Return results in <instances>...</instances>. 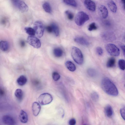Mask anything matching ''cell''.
Masks as SVG:
<instances>
[{
	"instance_id": "6da1fadb",
	"label": "cell",
	"mask_w": 125,
	"mask_h": 125,
	"mask_svg": "<svg viewBox=\"0 0 125 125\" xmlns=\"http://www.w3.org/2000/svg\"><path fill=\"white\" fill-rule=\"evenodd\" d=\"M101 86L103 91L108 94L113 96L118 95V92L117 88L108 78L106 77L103 79Z\"/></svg>"
},
{
	"instance_id": "7a4b0ae2",
	"label": "cell",
	"mask_w": 125,
	"mask_h": 125,
	"mask_svg": "<svg viewBox=\"0 0 125 125\" xmlns=\"http://www.w3.org/2000/svg\"><path fill=\"white\" fill-rule=\"evenodd\" d=\"M72 57L74 61L79 65L82 64L83 62V56L81 50L78 48L73 47L71 52Z\"/></svg>"
},
{
	"instance_id": "3957f363",
	"label": "cell",
	"mask_w": 125,
	"mask_h": 125,
	"mask_svg": "<svg viewBox=\"0 0 125 125\" xmlns=\"http://www.w3.org/2000/svg\"><path fill=\"white\" fill-rule=\"evenodd\" d=\"M89 19L88 15L83 11H80L77 14L75 19L76 24L80 26L83 24Z\"/></svg>"
},
{
	"instance_id": "277c9868",
	"label": "cell",
	"mask_w": 125,
	"mask_h": 125,
	"mask_svg": "<svg viewBox=\"0 0 125 125\" xmlns=\"http://www.w3.org/2000/svg\"><path fill=\"white\" fill-rule=\"evenodd\" d=\"M53 98L49 94L45 93L41 94L38 98V101L42 105H44L49 104L52 101Z\"/></svg>"
},
{
	"instance_id": "5b68a950",
	"label": "cell",
	"mask_w": 125,
	"mask_h": 125,
	"mask_svg": "<svg viewBox=\"0 0 125 125\" xmlns=\"http://www.w3.org/2000/svg\"><path fill=\"white\" fill-rule=\"evenodd\" d=\"M105 48L107 52L111 55L117 56L119 55V49L113 44H107Z\"/></svg>"
},
{
	"instance_id": "8992f818",
	"label": "cell",
	"mask_w": 125,
	"mask_h": 125,
	"mask_svg": "<svg viewBox=\"0 0 125 125\" xmlns=\"http://www.w3.org/2000/svg\"><path fill=\"white\" fill-rule=\"evenodd\" d=\"M35 34L39 38L41 37L44 33V28L43 24L41 21H38L34 23V28Z\"/></svg>"
},
{
	"instance_id": "52a82bcc",
	"label": "cell",
	"mask_w": 125,
	"mask_h": 125,
	"mask_svg": "<svg viewBox=\"0 0 125 125\" xmlns=\"http://www.w3.org/2000/svg\"><path fill=\"white\" fill-rule=\"evenodd\" d=\"M27 41L29 44L35 48H39L41 46V43L40 40L35 36H29L27 38Z\"/></svg>"
},
{
	"instance_id": "ba28073f",
	"label": "cell",
	"mask_w": 125,
	"mask_h": 125,
	"mask_svg": "<svg viewBox=\"0 0 125 125\" xmlns=\"http://www.w3.org/2000/svg\"><path fill=\"white\" fill-rule=\"evenodd\" d=\"M84 4L86 8L89 10L94 11L95 10V3L91 0H84Z\"/></svg>"
},
{
	"instance_id": "9c48e42d",
	"label": "cell",
	"mask_w": 125,
	"mask_h": 125,
	"mask_svg": "<svg viewBox=\"0 0 125 125\" xmlns=\"http://www.w3.org/2000/svg\"><path fill=\"white\" fill-rule=\"evenodd\" d=\"M32 109L33 115L36 116L39 113L41 109V106L39 103L34 102L33 103Z\"/></svg>"
},
{
	"instance_id": "30bf717a",
	"label": "cell",
	"mask_w": 125,
	"mask_h": 125,
	"mask_svg": "<svg viewBox=\"0 0 125 125\" xmlns=\"http://www.w3.org/2000/svg\"><path fill=\"white\" fill-rule=\"evenodd\" d=\"M2 120L4 124L7 125H14L15 123L14 119L9 115H4L2 117Z\"/></svg>"
},
{
	"instance_id": "8fae6325",
	"label": "cell",
	"mask_w": 125,
	"mask_h": 125,
	"mask_svg": "<svg viewBox=\"0 0 125 125\" xmlns=\"http://www.w3.org/2000/svg\"><path fill=\"white\" fill-rule=\"evenodd\" d=\"M20 121L23 123H26L28 121V116L27 113L23 110H21L19 115Z\"/></svg>"
},
{
	"instance_id": "7c38bea8",
	"label": "cell",
	"mask_w": 125,
	"mask_h": 125,
	"mask_svg": "<svg viewBox=\"0 0 125 125\" xmlns=\"http://www.w3.org/2000/svg\"><path fill=\"white\" fill-rule=\"evenodd\" d=\"M74 41L84 46H88L89 44V42L83 37H76L74 39Z\"/></svg>"
},
{
	"instance_id": "4fadbf2b",
	"label": "cell",
	"mask_w": 125,
	"mask_h": 125,
	"mask_svg": "<svg viewBox=\"0 0 125 125\" xmlns=\"http://www.w3.org/2000/svg\"><path fill=\"white\" fill-rule=\"evenodd\" d=\"M99 10L101 12L103 18H106L108 15V11L106 7L104 6L101 5L99 7Z\"/></svg>"
},
{
	"instance_id": "5bb4252c",
	"label": "cell",
	"mask_w": 125,
	"mask_h": 125,
	"mask_svg": "<svg viewBox=\"0 0 125 125\" xmlns=\"http://www.w3.org/2000/svg\"><path fill=\"white\" fill-rule=\"evenodd\" d=\"M104 112L107 116L109 117H111L113 114V109L111 106L109 104L106 105L104 108Z\"/></svg>"
},
{
	"instance_id": "9a60e30c",
	"label": "cell",
	"mask_w": 125,
	"mask_h": 125,
	"mask_svg": "<svg viewBox=\"0 0 125 125\" xmlns=\"http://www.w3.org/2000/svg\"><path fill=\"white\" fill-rule=\"evenodd\" d=\"M27 81L26 77L23 75H21L19 76L17 80V82L18 84L20 86H23L24 85Z\"/></svg>"
},
{
	"instance_id": "2e32d148",
	"label": "cell",
	"mask_w": 125,
	"mask_h": 125,
	"mask_svg": "<svg viewBox=\"0 0 125 125\" xmlns=\"http://www.w3.org/2000/svg\"><path fill=\"white\" fill-rule=\"evenodd\" d=\"M18 7L19 10L23 12L27 11L29 9L28 6L24 2L22 1L20 2Z\"/></svg>"
},
{
	"instance_id": "e0dca14e",
	"label": "cell",
	"mask_w": 125,
	"mask_h": 125,
	"mask_svg": "<svg viewBox=\"0 0 125 125\" xmlns=\"http://www.w3.org/2000/svg\"><path fill=\"white\" fill-rule=\"evenodd\" d=\"M9 47V44L7 41H1L0 42V48L2 51H6L8 50Z\"/></svg>"
},
{
	"instance_id": "ac0fdd59",
	"label": "cell",
	"mask_w": 125,
	"mask_h": 125,
	"mask_svg": "<svg viewBox=\"0 0 125 125\" xmlns=\"http://www.w3.org/2000/svg\"><path fill=\"white\" fill-rule=\"evenodd\" d=\"M110 10L113 12L115 13L117 10L116 5L115 2L112 0H110L107 4Z\"/></svg>"
},
{
	"instance_id": "d6986e66",
	"label": "cell",
	"mask_w": 125,
	"mask_h": 125,
	"mask_svg": "<svg viewBox=\"0 0 125 125\" xmlns=\"http://www.w3.org/2000/svg\"><path fill=\"white\" fill-rule=\"evenodd\" d=\"M65 65L67 68L71 71L73 72L76 70L75 65L71 61H67L65 63Z\"/></svg>"
},
{
	"instance_id": "ffe728a7",
	"label": "cell",
	"mask_w": 125,
	"mask_h": 125,
	"mask_svg": "<svg viewBox=\"0 0 125 125\" xmlns=\"http://www.w3.org/2000/svg\"><path fill=\"white\" fill-rule=\"evenodd\" d=\"M103 38L107 40H112L114 38L113 34L110 32H106L102 34Z\"/></svg>"
},
{
	"instance_id": "44dd1931",
	"label": "cell",
	"mask_w": 125,
	"mask_h": 125,
	"mask_svg": "<svg viewBox=\"0 0 125 125\" xmlns=\"http://www.w3.org/2000/svg\"><path fill=\"white\" fill-rule=\"evenodd\" d=\"M16 97L19 100H21L23 96V93L22 90L21 89H17L15 91L14 93Z\"/></svg>"
},
{
	"instance_id": "7402d4cb",
	"label": "cell",
	"mask_w": 125,
	"mask_h": 125,
	"mask_svg": "<svg viewBox=\"0 0 125 125\" xmlns=\"http://www.w3.org/2000/svg\"><path fill=\"white\" fill-rule=\"evenodd\" d=\"M51 25L52 27L53 32L56 36H58L59 34V30L57 25L55 23H52Z\"/></svg>"
},
{
	"instance_id": "603a6c76",
	"label": "cell",
	"mask_w": 125,
	"mask_h": 125,
	"mask_svg": "<svg viewBox=\"0 0 125 125\" xmlns=\"http://www.w3.org/2000/svg\"><path fill=\"white\" fill-rule=\"evenodd\" d=\"M115 59L114 57H111L108 60L106 66L108 68H112L115 66Z\"/></svg>"
},
{
	"instance_id": "cb8c5ba5",
	"label": "cell",
	"mask_w": 125,
	"mask_h": 125,
	"mask_svg": "<svg viewBox=\"0 0 125 125\" xmlns=\"http://www.w3.org/2000/svg\"><path fill=\"white\" fill-rule=\"evenodd\" d=\"M53 53L54 55L56 57H61L63 53V52L61 48H56L54 49Z\"/></svg>"
},
{
	"instance_id": "d4e9b609",
	"label": "cell",
	"mask_w": 125,
	"mask_h": 125,
	"mask_svg": "<svg viewBox=\"0 0 125 125\" xmlns=\"http://www.w3.org/2000/svg\"><path fill=\"white\" fill-rule=\"evenodd\" d=\"M24 30L30 36H33L35 34V32L34 29L30 27H26Z\"/></svg>"
},
{
	"instance_id": "484cf974",
	"label": "cell",
	"mask_w": 125,
	"mask_h": 125,
	"mask_svg": "<svg viewBox=\"0 0 125 125\" xmlns=\"http://www.w3.org/2000/svg\"><path fill=\"white\" fill-rule=\"evenodd\" d=\"M42 7L44 10L47 12L50 13L52 12V9L50 4L47 2L44 3Z\"/></svg>"
},
{
	"instance_id": "4316f807",
	"label": "cell",
	"mask_w": 125,
	"mask_h": 125,
	"mask_svg": "<svg viewBox=\"0 0 125 125\" xmlns=\"http://www.w3.org/2000/svg\"><path fill=\"white\" fill-rule=\"evenodd\" d=\"M64 2L66 4L73 7H76L77 6L76 2L75 0H63Z\"/></svg>"
},
{
	"instance_id": "83f0119b",
	"label": "cell",
	"mask_w": 125,
	"mask_h": 125,
	"mask_svg": "<svg viewBox=\"0 0 125 125\" xmlns=\"http://www.w3.org/2000/svg\"><path fill=\"white\" fill-rule=\"evenodd\" d=\"M119 67L120 69L123 70H125V60L121 59L119 60L118 62Z\"/></svg>"
},
{
	"instance_id": "f1b7e54d",
	"label": "cell",
	"mask_w": 125,
	"mask_h": 125,
	"mask_svg": "<svg viewBox=\"0 0 125 125\" xmlns=\"http://www.w3.org/2000/svg\"><path fill=\"white\" fill-rule=\"evenodd\" d=\"M87 73L89 75L92 77L94 76L96 74L95 70L92 68H89L87 70Z\"/></svg>"
},
{
	"instance_id": "f546056e",
	"label": "cell",
	"mask_w": 125,
	"mask_h": 125,
	"mask_svg": "<svg viewBox=\"0 0 125 125\" xmlns=\"http://www.w3.org/2000/svg\"><path fill=\"white\" fill-rule=\"evenodd\" d=\"M52 76L53 80L55 81H57L59 80L60 77L59 74L55 72H53L52 73Z\"/></svg>"
},
{
	"instance_id": "4dcf8cb0",
	"label": "cell",
	"mask_w": 125,
	"mask_h": 125,
	"mask_svg": "<svg viewBox=\"0 0 125 125\" xmlns=\"http://www.w3.org/2000/svg\"><path fill=\"white\" fill-rule=\"evenodd\" d=\"M65 13L69 20H72L73 19L74 17V15L72 12L69 10H67L65 11Z\"/></svg>"
},
{
	"instance_id": "1f68e13d",
	"label": "cell",
	"mask_w": 125,
	"mask_h": 125,
	"mask_svg": "<svg viewBox=\"0 0 125 125\" xmlns=\"http://www.w3.org/2000/svg\"><path fill=\"white\" fill-rule=\"evenodd\" d=\"M97 29V27L94 22H92L89 25L88 30L89 31H91L93 30H95Z\"/></svg>"
},
{
	"instance_id": "d6a6232c",
	"label": "cell",
	"mask_w": 125,
	"mask_h": 125,
	"mask_svg": "<svg viewBox=\"0 0 125 125\" xmlns=\"http://www.w3.org/2000/svg\"><path fill=\"white\" fill-rule=\"evenodd\" d=\"M120 113L121 117L125 120V106H123L120 109Z\"/></svg>"
},
{
	"instance_id": "836d02e7",
	"label": "cell",
	"mask_w": 125,
	"mask_h": 125,
	"mask_svg": "<svg viewBox=\"0 0 125 125\" xmlns=\"http://www.w3.org/2000/svg\"><path fill=\"white\" fill-rule=\"evenodd\" d=\"M91 97L92 99L95 101L98 100L99 97L98 94L96 92L93 93L91 94Z\"/></svg>"
},
{
	"instance_id": "e575fe53",
	"label": "cell",
	"mask_w": 125,
	"mask_h": 125,
	"mask_svg": "<svg viewBox=\"0 0 125 125\" xmlns=\"http://www.w3.org/2000/svg\"><path fill=\"white\" fill-rule=\"evenodd\" d=\"M96 51L98 54L99 55H102L103 53V50L100 47H97L96 49Z\"/></svg>"
},
{
	"instance_id": "d590c367",
	"label": "cell",
	"mask_w": 125,
	"mask_h": 125,
	"mask_svg": "<svg viewBox=\"0 0 125 125\" xmlns=\"http://www.w3.org/2000/svg\"><path fill=\"white\" fill-rule=\"evenodd\" d=\"M76 123V120L74 118L71 119L69 121V124L70 125H74Z\"/></svg>"
},
{
	"instance_id": "8d00e7d4",
	"label": "cell",
	"mask_w": 125,
	"mask_h": 125,
	"mask_svg": "<svg viewBox=\"0 0 125 125\" xmlns=\"http://www.w3.org/2000/svg\"><path fill=\"white\" fill-rule=\"evenodd\" d=\"M47 31L49 33H51L53 32L52 29L51 25L48 26L46 27Z\"/></svg>"
},
{
	"instance_id": "74e56055",
	"label": "cell",
	"mask_w": 125,
	"mask_h": 125,
	"mask_svg": "<svg viewBox=\"0 0 125 125\" xmlns=\"http://www.w3.org/2000/svg\"><path fill=\"white\" fill-rule=\"evenodd\" d=\"M13 4L16 6H18L19 3L20 2L19 0H11Z\"/></svg>"
},
{
	"instance_id": "f35d334b",
	"label": "cell",
	"mask_w": 125,
	"mask_h": 125,
	"mask_svg": "<svg viewBox=\"0 0 125 125\" xmlns=\"http://www.w3.org/2000/svg\"><path fill=\"white\" fill-rule=\"evenodd\" d=\"M7 22V20L6 18H4L1 20L2 23L4 25H5Z\"/></svg>"
},
{
	"instance_id": "ab89813d",
	"label": "cell",
	"mask_w": 125,
	"mask_h": 125,
	"mask_svg": "<svg viewBox=\"0 0 125 125\" xmlns=\"http://www.w3.org/2000/svg\"><path fill=\"white\" fill-rule=\"evenodd\" d=\"M121 47L122 51L125 57V45H122L121 46Z\"/></svg>"
},
{
	"instance_id": "60d3db41",
	"label": "cell",
	"mask_w": 125,
	"mask_h": 125,
	"mask_svg": "<svg viewBox=\"0 0 125 125\" xmlns=\"http://www.w3.org/2000/svg\"><path fill=\"white\" fill-rule=\"evenodd\" d=\"M21 46L22 47H24L25 45V43L24 41L23 40H21L20 42Z\"/></svg>"
},
{
	"instance_id": "b9f144b4",
	"label": "cell",
	"mask_w": 125,
	"mask_h": 125,
	"mask_svg": "<svg viewBox=\"0 0 125 125\" xmlns=\"http://www.w3.org/2000/svg\"><path fill=\"white\" fill-rule=\"evenodd\" d=\"M121 1L123 4L124 8L125 10V0H121Z\"/></svg>"
},
{
	"instance_id": "7bdbcfd3",
	"label": "cell",
	"mask_w": 125,
	"mask_h": 125,
	"mask_svg": "<svg viewBox=\"0 0 125 125\" xmlns=\"http://www.w3.org/2000/svg\"></svg>"
}]
</instances>
